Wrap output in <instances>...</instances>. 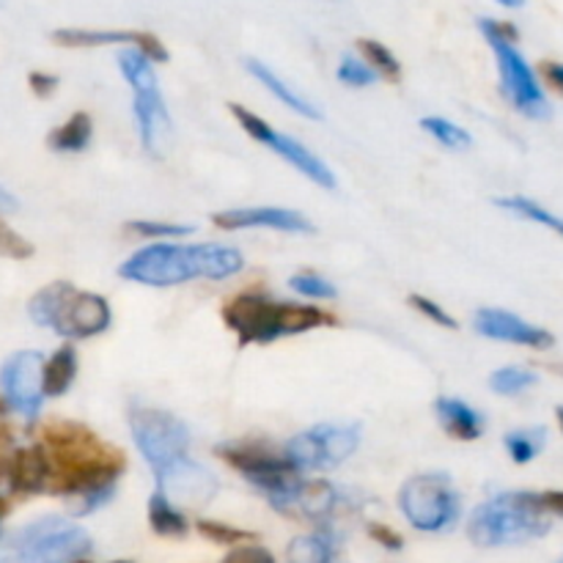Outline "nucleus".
Returning <instances> with one entry per match:
<instances>
[{
    "instance_id": "obj_1",
    "label": "nucleus",
    "mask_w": 563,
    "mask_h": 563,
    "mask_svg": "<svg viewBox=\"0 0 563 563\" xmlns=\"http://www.w3.org/2000/svg\"><path fill=\"white\" fill-rule=\"evenodd\" d=\"M49 462V487L69 500L75 517L93 515L115 495L126 460L119 449L77 423L55 421L42 432Z\"/></svg>"
},
{
    "instance_id": "obj_2",
    "label": "nucleus",
    "mask_w": 563,
    "mask_h": 563,
    "mask_svg": "<svg viewBox=\"0 0 563 563\" xmlns=\"http://www.w3.org/2000/svg\"><path fill=\"white\" fill-rule=\"evenodd\" d=\"M242 267H245V256L236 247L214 245V242H203V245L154 242L132 253L119 267V275L132 284L165 289V286H181L196 278L225 280L242 273Z\"/></svg>"
},
{
    "instance_id": "obj_3",
    "label": "nucleus",
    "mask_w": 563,
    "mask_h": 563,
    "mask_svg": "<svg viewBox=\"0 0 563 563\" xmlns=\"http://www.w3.org/2000/svg\"><path fill=\"white\" fill-rule=\"evenodd\" d=\"M563 515V495L500 493L478 506L467 520V537L478 548H511L548 537L555 517Z\"/></svg>"
},
{
    "instance_id": "obj_4",
    "label": "nucleus",
    "mask_w": 563,
    "mask_h": 563,
    "mask_svg": "<svg viewBox=\"0 0 563 563\" xmlns=\"http://www.w3.org/2000/svg\"><path fill=\"white\" fill-rule=\"evenodd\" d=\"M223 322L231 333H236L240 346L273 344L286 335H300L308 330L333 324V317L317 306H297V302H278L267 295L245 291L223 306Z\"/></svg>"
},
{
    "instance_id": "obj_5",
    "label": "nucleus",
    "mask_w": 563,
    "mask_h": 563,
    "mask_svg": "<svg viewBox=\"0 0 563 563\" xmlns=\"http://www.w3.org/2000/svg\"><path fill=\"white\" fill-rule=\"evenodd\" d=\"M27 317L36 328H47L69 341L102 335L113 322L110 302L102 295L82 291L69 280H55L27 300Z\"/></svg>"
},
{
    "instance_id": "obj_6",
    "label": "nucleus",
    "mask_w": 563,
    "mask_h": 563,
    "mask_svg": "<svg viewBox=\"0 0 563 563\" xmlns=\"http://www.w3.org/2000/svg\"><path fill=\"white\" fill-rule=\"evenodd\" d=\"M478 27H482L484 38L489 42L495 60H498L500 82H504V93L509 97V102L528 119H550L553 108H550L548 93H544L542 82H539L537 71L531 69L526 55L515 47L517 27L509 22L489 20V16H482Z\"/></svg>"
},
{
    "instance_id": "obj_7",
    "label": "nucleus",
    "mask_w": 563,
    "mask_h": 563,
    "mask_svg": "<svg viewBox=\"0 0 563 563\" xmlns=\"http://www.w3.org/2000/svg\"><path fill=\"white\" fill-rule=\"evenodd\" d=\"M91 548L86 528L64 517H38L11 533L0 559L3 563H75L86 559Z\"/></svg>"
},
{
    "instance_id": "obj_8",
    "label": "nucleus",
    "mask_w": 563,
    "mask_h": 563,
    "mask_svg": "<svg viewBox=\"0 0 563 563\" xmlns=\"http://www.w3.org/2000/svg\"><path fill=\"white\" fill-rule=\"evenodd\" d=\"M119 69L132 88V113H135L137 135L152 157H159L170 132V115L159 93V80L154 64L135 47L119 53Z\"/></svg>"
},
{
    "instance_id": "obj_9",
    "label": "nucleus",
    "mask_w": 563,
    "mask_h": 563,
    "mask_svg": "<svg viewBox=\"0 0 563 563\" xmlns=\"http://www.w3.org/2000/svg\"><path fill=\"white\" fill-rule=\"evenodd\" d=\"M399 511L416 531L443 533L460 520L462 498L449 473H418L401 484Z\"/></svg>"
},
{
    "instance_id": "obj_10",
    "label": "nucleus",
    "mask_w": 563,
    "mask_h": 563,
    "mask_svg": "<svg viewBox=\"0 0 563 563\" xmlns=\"http://www.w3.org/2000/svg\"><path fill=\"white\" fill-rule=\"evenodd\" d=\"M218 456L240 476H245V482L256 487L278 511L302 482V473H297L284 454L264 443H223L218 445Z\"/></svg>"
},
{
    "instance_id": "obj_11",
    "label": "nucleus",
    "mask_w": 563,
    "mask_h": 563,
    "mask_svg": "<svg viewBox=\"0 0 563 563\" xmlns=\"http://www.w3.org/2000/svg\"><path fill=\"white\" fill-rule=\"evenodd\" d=\"M357 445L361 423H317L308 432L295 434L280 454L297 473L333 471L355 454Z\"/></svg>"
},
{
    "instance_id": "obj_12",
    "label": "nucleus",
    "mask_w": 563,
    "mask_h": 563,
    "mask_svg": "<svg viewBox=\"0 0 563 563\" xmlns=\"http://www.w3.org/2000/svg\"><path fill=\"white\" fill-rule=\"evenodd\" d=\"M130 432L135 449L148 462L152 473L165 471L190 456V429L176 416L154 407H135L130 412Z\"/></svg>"
},
{
    "instance_id": "obj_13",
    "label": "nucleus",
    "mask_w": 563,
    "mask_h": 563,
    "mask_svg": "<svg viewBox=\"0 0 563 563\" xmlns=\"http://www.w3.org/2000/svg\"><path fill=\"white\" fill-rule=\"evenodd\" d=\"M229 108H231V113H234V119L240 121L242 130H245V135H251L253 141L264 143L269 152H275L280 159H286V163H289L297 174H302L306 179H311L313 185L324 187V190H333L335 174L330 170V165L324 163L322 157H317V154L306 146V143H300L297 137L278 132L275 126H269L262 115H256L253 110L242 108V104L231 102Z\"/></svg>"
},
{
    "instance_id": "obj_14",
    "label": "nucleus",
    "mask_w": 563,
    "mask_h": 563,
    "mask_svg": "<svg viewBox=\"0 0 563 563\" xmlns=\"http://www.w3.org/2000/svg\"><path fill=\"white\" fill-rule=\"evenodd\" d=\"M44 355L36 350L14 352L0 368V390H3L5 405L20 412L25 421H36L44 405L42 390Z\"/></svg>"
},
{
    "instance_id": "obj_15",
    "label": "nucleus",
    "mask_w": 563,
    "mask_h": 563,
    "mask_svg": "<svg viewBox=\"0 0 563 563\" xmlns=\"http://www.w3.org/2000/svg\"><path fill=\"white\" fill-rule=\"evenodd\" d=\"M154 478H157V489L154 493L163 495L179 511L207 506L214 498V493H218V478H214V473L209 467H203L201 462L192 460V456L154 473Z\"/></svg>"
},
{
    "instance_id": "obj_16",
    "label": "nucleus",
    "mask_w": 563,
    "mask_h": 563,
    "mask_svg": "<svg viewBox=\"0 0 563 563\" xmlns=\"http://www.w3.org/2000/svg\"><path fill=\"white\" fill-rule=\"evenodd\" d=\"M473 324H476V333L484 335V339L533 346V350H553L555 346V335L550 330L526 322L522 317L504 311V308H482V311H476Z\"/></svg>"
},
{
    "instance_id": "obj_17",
    "label": "nucleus",
    "mask_w": 563,
    "mask_h": 563,
    "mask_svg": "<svg viewBox=\"0 0 563 563\" xmlns=\"http://www.w3.org/2000/svg\"><path fill=\"white\" fill-rule=\"evenodd\" d=\"M212 223L223 231H242V229H273L286 231V234H311L313 223L302 212L284 207H242L214 212Z\"/></svg>"
},
{
    "instance_id": "obj_18",
    "label": "nucleus",
    "mask_w": 563,
    "mask_h": 563,
    "mask_svg": "<svg viewBox=\"0 0 563 563\" xmlns=\"http://www.w3.org/2000/svg\"><path fill=\"white\" fill-rule=\"evenodd\" d=\"M53 42L60 47H102V44H132L141 49L148 60H168V49L159 44L157 36L146 31H77V27H60L53 33Z\"/></svg>"
},
{
    "instance_id": "obj_19",
    "label": "nucleus",
    "mask_w": 563,
    "mask_h": 563,
    "mask_svg": "<svg viewBox=\"0 0 563 563\" xmlns=\"http://www.w3.org/2000/svg\"><path fill=\"white\" fill-rule=\"evenodd\" d=\"M341 506V489L330 482H306L302 478L291 498L280 511L306 517V520H328Z\"/></svg>"
},
{
    "instance_id": "obj_20",
    "label": "nucleus",
    "mask_w": 563,
    "mask_h": 563,
    "mask_svg": "<svg viewBox=\"0 0 563 563\" xmlns=\"http://www.w3.org/2000/svg\"><path fill=\"white\" fill-rule=\"evenodd\" d=\"M434 412H438V421L445 432L454 440H462V443H473L484 434V416L478 410H473L467 401L454 399V396H440L434 401Z\"/></svg>"
},
{
    "instance_id": "obj_21",
    "label": "nucleus",
    "mask_w": 563,
    "mask_h": 563,
    "mask_svg": "<svg viewBox=\"0 0 563 563\" xmlns=\"http://www.w3.org/2000/svg\"><path fill=\"white\" fill-rule=\"evenodd\" d=\"M11 487L16 493L36 495L49 487V462L42 445H25L11 456Z\"/></svg>"
},
{
    "instance_id": "obj_22",
    "label": "nucleus",
    "mask_w": 563,
    "mask_h": 563,
    "mask_svg": "<svg viewBox=\"0 0 563 563\" xmlns=\"http://www.w3.org/2000/svg\"><path fill=\"white\" fill-rule=\"evenodd\" d=\"M245 69L251 71V75L256 77V80L262 82V86L267 88V91L273 93L278 102H284L289 110H295V113L306 115V119H311V121L322 119V110H319L311 99H306L302 93H297L295 88H291L284 77L275 75L267 64H262V60H256V58H245Z\"/></svg>"
},
{
    "instance_id": "obj_23",
    "label": "nucleus",
    "mask_w": 563,
    "mask_h": 563,
    "mask_svg": "<svg viewBox=\"0 0 563 563\" xmlns=\"http://www.w3.org/2000/svg\"><path fill=\"white\" fill-rule=\"evenodd\" d=\"M77 379V350L71 344H64L53 352V357H44L42 390L47 396H64Z\"/></svg>"
},
{
    "instance_id": "obj_24",
    "label": "nucleus",
    "mask_w": 563,
    "mask_h": 563,
    "mask_svg": "<svg viewBox=\"0 0 563 563\" xmlns=\"http://www.w3.org/2000/svg\"><path fill=\"white\" fill-rule=\"evenodd\" d=\"M93 137V121L88 113H71L60 126H55L47 135V146L60 154L86 152Z\"/></svg>"
},
{
    "instance_id": "obj_25",
    "label": "nucleus",
    "mask_w": 563,
    "mask_h": 563,
    "mask_svg": "<svg viewBox=\"0 0 563 563\" xmlns=\"http://www.w3.org/2000/svg\"><path fill=\"white\" fill-rule=\"evenodd\" d=\"M333 559L335 542L328 531L302 533V537L291 539L289 550H286L289 563H333Z\"/></svg>"
},
{
    "instance_id": "obj_26",
    "label": "nucleus",
    "mask_w": 563,
    "mask_h": 563,
    "mask_svg": "<svg viewBox=\"0 0 563 563\" xmlns=\"http://www.w3.org/2000/svg\"><path fill=\"white\" fill-rule=\"evenodd\" d=\"M148 522H152V531L159 533V537H185L187 528H190L185 511L168 504L159 493L148 498Z\"/></svg>"
},
{
    "instance_id": "obj_27",
    "label": "nucleus",
    "mask_w": 563,
    "mask_h": 563,
    "mask_svg": "<svg viewBox=\"0 0 563 563\" xmlns=\"http://www.w3.org/2000/svg\"><path fill=\"white\" fill-rule=\"evenodd\" d=\"M495 207L504 209V212H509V214H515V218L531 220V223L544 225V229L555 231V234H559V231H561V218H559V214H553V212H550V209H544L542 203H537V201H533V198H528V196L495 198Z\"/></svg>"
},
{
    "instance_id": "obj_28",
    "label": "nucleus",
    "mask_w": 563,
    "mask_h": 563,
    "mask_svg": "<svg viewBox=\"0 0 563 563\" xmlns=\"http://www.w3.org/2000/svg\"><path fill=\"white\" fill-rule=\"evenodd\" d=\"M504 443H506V451H509V456L517 462V465H528V462L537 460L539 451H542L544 443H548V429L544 427L515 429V432L506 434Z\"/></svg>"
},
{
    "instance_id": "obj_29",
    "label": "nucleus",
    "mask_w": 563,
    "mask_h": 563,
    "mask_svg": "<svg viewBox=\"0 0 563 563\" xmlns=\"http://www.w3.org/2000/svg\"><path fill=\"white\" fill-rule=\"evenodd\" d=\"M421 130L429 132L440 146L451 148V152H465L473 146V137L465 126L454 124V121L443 119V115H423Z\"/></svg>"
},
{
    "instance_id": "obj_30",
    "label": "nucleus",
    "mask_w": 563,
    "mask_h": 563,
    "mask_svg": "<svg viewBox=\"0 0 563 563\" xmlns=\"http://www.w3.org/2000/svg\"><path fill=\"white\" fill-rule=\"evenodd\" d=\"M357 49L363 53V64H366L374 75H383L388 77V80H399L401 64L385 44L374 42V38H357Z\"/></svg>"
},
{
    "instance_id": "obj_31",
    "label": "nucleus",
    "mask_w": 563,
    "mask_h": 563,
    "mask_svg": "<svg viewBox=\"0 0 563 563\" xmlns=\"http://www.w3.org/2000/svg\"><path fill=\"white\" fill-rule=\"evenodd\" d=\"M539 383V374L528 366H504L493 372L489 377V388L500 396H517L522 390L533 388Z\"/></svg>"
},
{
    "instance_id": "obj_32",
    "label": "nucleus",
    "mask_w": 563,
    "mask_h": 563,
    "mask_svg": "<svg viewBox=\"0 0 563 563\" xmlns=\"http://www.w3.org/2000/svg\"><path fill=\"white\" fill-rule=\"evenodd\" d=\"M124 229L141 240H181V236H190L196 231L192 225L170 223V220H130Z\"/></svg>"
},
{
    "instance_id": "obj_33",
    "label": "nucleus",
    "mask_w": 563,
    "mask_h": 563,
    "mask_svg": "<svg viewBox=\"0 0 563 563\" xmlns=\"http://www.w3.org/2000/svg\"><path fill=\"white\" fill-rule=\"evenodd\" d=\"M289 286L300 297H308V300H335V297H339L335 284H330L328 278H322V275H317V273L291 275Z\"/></svg>"
},
{
    "instance_id": "obj_34",
    "label": "nucleus",
    "mask_w": 563,
    "mask_h": 563,
    "mask_svg": "<svg viewBox=\"0 0 563 563\" xmlns=\"http://www.w3.org/2000/svg\"><path fill=\"white\" fill-rule=\"evenodd\" d=\"M335 77H339V80L350 88H366V86H374V82H377V75H374V71L368 69L361 58H355V55H346V58L341 60Z\"/></svg>"
},
{
    "instance_id": "obj_35",
    "label": "nucleus",
    "mask_w": 563,
    "mask_h": 563,
    "mask_svg": "<svg viewBox=\"0 0 563 563\" xmlns=\"http://www.w3.org/2000/svg\"><path fill=\"white\" fill-rule=\"evenodd\" d=\"M198 533L207 539H212V542H218V544H231V548H236L240 542H251L253 539V533L240 531V528L223 526V522H209V520L198 522Z\"/></svg>"
},
{
    "instance_id": "obj_36",
    "label": "nucleus",
    "mask_w": 563,
    "mask_h": 563,
    "mask_svg": "<svg viewBox=\"0 0 563 563\" xmlns=\"http://www.w3.org/2000/svg\"><path fill=\"white\" fill-rule=\"evenodd\" d=\"M410 306L416 308V311H421L427 319H432L434 324H440V328H449V330L456 328V319L451 317V313L445 311V308L440 306V302L429 300V297H423V295H410Z\"/></svg>"
},
{
    "instance_id": "obj_37",
    "label": "nucleus",
    "mask_w": 563,
    "mask_h": 563,
    "mask_svg": "<svg viewBox=\"0 0 563 563\" xmlns=\"http://www.w3.org/2000/svg\"><path fill=\"white\" fill-rule=\"evenodd\" d=\"M33 253V247L22 240L16 231H11L9 225L0 220V256H11V258H27Z\"/></svg>"
},
{
    "instance_id": "obj_38",
    "label": "nucleus",
    "mask_w": 563,
    "mask_h": 563,
    "mask_svg": "<svg viewBox=\"0 0 563 563\" xmlns=\"http://www.w3.org/2000/svg\"><path fill=\"white\" fill-rule=\"evenodd\" d=\"M220 563H278L273 559L267 548H258V544H236L229 555Z\"/></svg>"
},
{
    "instance_id": "obj_39",
    "label": "nucleus",
    "mask_w": 563,
    "mask_h": 563,
    "mask_svg": "<svg viewBox=\"0 0 563 563\" xmlns=\"http://www.w3.org/2000/svg\"><path fill=\"white\" fill-rule=\"evenodd\" d=\"M27 80H31V88L36 97H49V93L58 88V77L44 75V71H31V77H27Z\"/></svg>"
},
{
    "instance_id": "obj_40",
    "label": "nucleus",
    "mask_w": 563,
    "mask_h": 563,
    "mask_svg": "<svg viewBox=\"0 0 563 563\" xmlns=\"http://www.w3.org/2000/svg\"><path fill=\"white\" fill-rule=\"evenodd\" d=\"M368 533H372V539H377L379 544H383V548H388V550H401V537L396 531H390V528H385V526H372L368 528Z\"/></svg>"
},
{
    "instance_id": "obj_41",
    "label": "nucleus",
    "mask_w": 563,
    "mask_h": 563,
    "mask_svg": "<svg viewBox=\"0 0 563 563\" xmlns=\"http://www.w3.org/2000/svg\"><path fill=\"white\" fill-rule=\"evenodd\" d=\"M542 77L550 82V86L555 88V91H561V88H563V66L555 64V60H548V64H542Z\"/></svg>"
},
{
    "instance_id": "obj_42",
    "label": "nucleus",
    "mask_w": 563,
    "mask_h": 563,
    "mask_svg": "<svg viewBox=\"0 0 563 563\" xmlns=\"http://www.w3.org/2000/svg\"><path fill=\"white\" fill-rule=\"evenodd\" d=\"M14 209H16V198L11 196L3 185H0V214H9V212H14Z\"/></svg>"
},
{
    "instance_id": "obj_43",
    "label": "nucleus",
    "mask_w": 563,
    "mask_h": 563,
    "mask_svg": "<svg viewBox=\"0 0 563 563\" xmlns=\"http://www.w3.org/2000/svg\"><path fill=\"white\" fill-rule=\"evenodd\" d=\"M498 3L506 9H520V5H526V0H498Z\"/></svg>"
},
{
    "instance_id": "obj_44",
    "label": "nucleus",
    "mask_w": 563,
    "mask_h": 563,
    "mask_svg": "<svg viewBox=\"0 0 563 563\" xmlns=\"http://www.w3.org/2000/svg\"><path fill=\"white\" fill-rule=\"evenodd\" d=\"M75 563H88V561H86V559H82V561H75Z\"/></svg>"
},
{
    "instance_id": "obj_45",
    "label": "nucleus",
    "mask_w": 563,
    "mask_h": 563,
    "mask_svg": "<svg viewBox=\"0 0 563 563\" xmlns=\"http://www.w3.org/2000/svg\"><path fill=\"white\" fill-rule=\"evenodd\" d=\"M113 563H130V561H113Z\"/></svg>"
}]
</instances>
